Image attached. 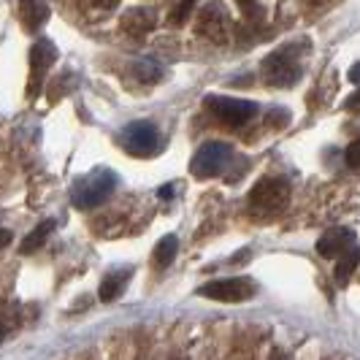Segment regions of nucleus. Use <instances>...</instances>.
I'll use <instances>...</instances> for the list:
<instances>
[{
    "label": "nucleus",
    "mask_w": 360,
    "mask_h": 360,
    "mask_svg": "<svg viewBox=\"0 0 360 360\" xmlns=\"http://www.w3.org/2000/svg\"><path fill=\"white\" fill-rule=\"evenodd\" d=\"M288 122H290V111L282 106H274L269 111V117H266V125L271 127H285Z\"/></svg>",
    "instance_id": "nucleus-18"
},
{
    "label": "nucleus",
    "mask_w": 360,
    "mask_h": 360,
    "mask_svg": "<svg viewBox=\"0 0 360 360\" xmlns=\"http://www.w3.org/2000/svg\"><path fill=\"white\" fill-rule=\"evenodd\" d=\"M158 195H160V198H171V195H174V187H171V184H165V187L158 190Z\"/></svg>",
    "instance_id": "nucleus-25"
},
{
    "label": "nucleus",
    "mask_w": 360,
    "mask_h": 360,
    "mask_svg": "<svg viewBox=\"0 0 360 360\" xmlns=\"http://www.w3.org/2000/svg\"><path fill=\"white\" fill-rule=\"evenodd\" d=\"M54 233V219H44V222H38L36 228L30 231V233L22 238V247H19V252L22 255H33L38 252L44 244H46V238Z\"/></svg>",
    "instance_id": "nucleus-14"
},
{
    "label": "nucleus",
    "mask_w": 360,
    "mask_h": 360,
    "mask_svg": "<svg viewBox=\"0 0 360 360\" xmlns=\"http://www.w3.org/2000/svg\"><path fill=\"white\" fill-rule=\"evenodd\" d=\"M241 3H244V6H247V3H255V0H241Z\"/></svg>",
    "instance_id": "nucleus-28"
},
{
    "label": "nucleus",
    "mask_w": 360,
    "mask_h": 360,
    "mask_svg": "<svg viewBox=\"0 0 360 360\" xmlns=\"http://www.w3.org/2000/svg\"><path fill=\"white\" fill-rule=\"evenodd\" d=\"M206 108L214 114L219 122L231 127L247 125L257 114V103L255 101H244V98H231V95H206Z\"/></svg>",
    "instance_id": "nucleus-6"
},
{
    "label": "nucleus",
    "mask_w": 360,
    "mask_h": 360,
    "mask_svg": "<svg viewBox=\"0 0 360 360\" xmlns=\"http://www.w3.org/2000/svg\"><path fill=\"white\" fill-rule=\"evenodd\" d=\"M171 360H184V358H179V355H176V358H171Z\"/></svg>",
    "instance_id": "nucleus-29"
},
{
    "label": "nucleus",
    "mask_w": 360,
    "mask_h": 360,
    "mask_svg": "<svg viewBox=\"0 0 360 360\" xmlns=\"http://www.w3.org/2000/svg\"><path fill=\"white\" fill-rule=\"evenodd\" d=\"M358 263H360V247H358V241H355L349 250H344V252L336 257V269H333V276H336V282H339L342 288L347 285V282H349V276L355 274Z\"/></svg>",
    "instance_id": "nucleus-13"
},
{
    "label": "nucleus",
    "mask_w": 360,
    "mask_h": 360,
    "mask_svg": "<svg viewBox=\"0 0 360 360\" xmlns=\"http://www.w3.org/2000/svg\"><path fill=\"white\" fill-rule=\"evenodd\" d=\"M176 252H179V238H176L174 233L162 236L160 241L155 244V252H152V257H155V266H158V269H168V266L174 263Z\"/></svg>",
    "instance_id": "nucleus-16"
},
{
    "label": "nucleus",
    "mask_w": 360,
    "mask_h": 360,
    "mask_svg": "<svg viewBox=\"0 0 360 360\" xmlns=\"http://www.w3.org/2000/svg\"><path fill=\"white\" fill-rule=\"evenodd\" d=\"M290 200V181L285 176H266L252 187L250 206L257 214H276L288 206Z\"/></svg>",
    "instance_id": "nucleus-4"
},
{
    "label": "nucleus",
    "mask_w": 360,
    "mask_h": 360,
    "mask_svg": "<svg viewBox=\"0 0 360 360\" xmlns=\"http://www.w3.org/2000/svg\"><path fill=\"white\" fill-rule=\"evenodd\" d=\"M3 336H6V328H3V323H0V342H3Z\"/></svg>",
    "instance_id": "nucleus-27"
},
{
    "label": "nucleus",
    "mask_w": 360,
    "mask_h": 360,
    "mask_svg": "<svg viewBox=\"0 0 360 360\" xmlns=\"http://www.w3.org/2000/svg\"><path fill=\"white\" fill-rule=\"evenodd\" d=\"M257 285L250 276H228V279H214V282H206L198 288L200 298H209V301H219V304H244L255 298Z\"/></svg>",
    "instance_id": "nucleus-5"
},
{
    "label": "nucleus",
    "mask_w": 360,
    "mask_h": 360,
    "mask_svg": "<svg viewBox=\"0 0 360 360\" xmlns=\"http://www.w3.org/2000/svg\"><path fill=\"white\" fill-rule=\"evenodd\" d=\"M54 60H57V46H54L52 41L41 38V41L33 44V49H30V71H33V76H30V98L36 95L41 76L52 68Z\"/></svg>",
    "instance_id": "nucleus-9"
},
{
    "label": "nucleus",
    "mask_w": 360,
    "mask_h": 360,
    "mask_svg": "<svg viewBox=\"0 0 360 360\" xmlns=\"http://www.w3.org/2000/svg\"><path fill=\"white\" fill-rule=\"evenodd\" d=\"M200 33L214 41H225L228 33V11L219 6V3H209L200 14Z\"/></svg>",
    "instance_id": "nucleus-10"
},
{
    "label": "nucleus",
    "mask_w": 360,
    "mask_h": 360,
    "mask_svg": "<svg viewBox=\"0 0 360 360\" xmlns=\"http://www.w3.org/2000/svg\"><path fill=\"white\" fill-rule=\"evenodd\" d=\"M130 276H133V269H130V266H125V269H117V271H108L106 276H103V282H101L98 298H101L103 304H114V301H117V298L125 292Z\"/></svg>",
    "instance_id": "nucleus-11"
},
{
    "label": "nucleus",
    "mask_w": 360,
    "mask_h": 360,
    "mask_svg": "<svg viewBox=\"0 0 360 360\" xmlns=\"http://www.w3.org/2000/svg\"><path fill=\"white\" fill-rule=\"evenodd\" d=\"M122 27L133 36H144L146 30L155 27V14L149 8H130L125 19H122Z\"/></svg>",
    "instance_id": "nucleus-15"
},
{
    "label": "nucleus",
    "mask_w": 360,
    "mask_h": 360,
    "mask_svg": "<svg viewBox=\"0 0 360 360\" xmlns=\"http://www.w3.org/2000/svg\"><path fill=\"white\" fill-rule=\"evenodd\" d=\"M344 160H347V165H349V168H358V171H360V139H355L352 144L347 146Z\"/></svg>",
    "instance_id": "nucleus-19"
},
{
    "label": "nucleus",
    "mask_w": 360,
    "mask_h": 360,
    "mask_svg": "<svg viewBox=\"0 0 360 360\" xmlns=\"http://www.w3.org/2000/svg\"><path fill=\"white\" fill-rule=\"evenodd\" d=\"M301 76H304V68L295 57V49H290V46L276 49L263 60V79L271 87H279V90L292 87V84L301 82Z\"/></svg>",
    "instance_id": "nucleus-2"
},
{
    "label": "nucleus",
    "mask_w": 360,
    "mask_h": 360,
    "mask_svg": "<svg viewBox=\"0 0 360 360\" xmlns=\"http://www.w3.org/2000/svg\"><path fill=\"white\" fill-rule=\"evenodd\" d=\"M133 73H136V79H139V82L152 84V82H158V79L162 76V68L158 65V63H152V60H141V63H136Z\"/></svg>",
    "instance_id": "nucleus-17"
},
{
    "label": "nucleus",
    "mask_w": 360,
    "mask_h": 360,
    "mask_svg": "<svg viewBox=\"0 0 360 360\" xmlns=\"http://www.w3.org/2000/svg\"><path fill=\"white\" fill-rule=\"evenodd\" d=\"M117 184H120V176L111 168H92L90 174H84V176L73 181L71 203L76 209H95L103 200L111 198Z\"/></svg>",
    "instance_id": "nucleus-1"
},
{
    "label": "nucleus",
    "mask_w": 360,
    "mask_h": 360,
    "mask_svg": "<svg viewBox=\"0 0 360 360\" xmlns=\"http://www.w3.org/2000/svg\"><path fill=\"white\" fill-rule=\"evenodd\" d=\"M344 108H347V111H355V114L360 111V84H358V90H355L349 98H347V101H344Z\"/></svg>",
    "instance_id": "nucleus-20"
},
{
    "label": "nucleus",
    "mask_w": 360,
    "mask_h": 360,
    "mask_svg": "<svg viewBox=\"0 0 360 360\" xmlns=\"http://www.w3.org/2000/svg\"><path fill=\"white\" fill-rule=\"evenodd\" d=\"M355 241H358V238H355V231H352V228L333 225L330 231H325V233L317 238V252H320V257H325V260H333V257H339L344 250H349Z\"/></svg>",
    "instance_id": "nucleus-8"
},
{
    "label": "nucleus",
    "mask_w": 360,
    "mask_h": 360,
    "mask_svg": "<svg viewBox=\"0 0 360 360\" xmlns=\"http://www.w3.org/2000/svg\"><path fill=\"white\" fill-rule=\"evenodd\" d=\"M120 141H122L127 155H133V158H149L160 146V133H158V127L152 125V122L139 120V122H130L122 130Z\"/></svg>",
    "instance_id": "nucleus-7"
},
{
    "label": "nucleus",
    "mask_w": 360,
    "mask_h": 360,
    "mask_svg": "<svg viewBox=\"0 0 360 360\" xmlns=\"http://www.w3.org/2000/svg\"><path fill=\"white\" fill-rule=\"evenodd\" d=\"M233 160V146L225 141H206L190 160V174L195 179H214Z\"/></svg>",
    "instance_id": "nucleus-3"
},
{
    "label": "nucleus",
    "mask_w": 360,
    "mask_h": 360,
    "mask_svg": "<svg viewBox=\"0 0 360 360\" xmlns=\"http://www.w3.org/2000/svg\"><path fill=\"white\" fill-rule=\"evenodd\" d=\"M193 6H195V0H184V3L179 6V11L174 14V22H179V19H187V14H190V8H193Z\"/></svg>",
    "instance_id": "nucleus-21"
},
{
    "label": "nucleus",
    "mask_w": 360,
    "mask_h": 360,
    "mask_svg": "<svg viewBox=\"0 0 360 360\" xmlns=\"http://www.w3.org/2000/svg\"><path fill=\"white\" fill-rule=\"evenodd\" d=\"M92 3H95V6H101V8H114L120 0H92Z\"/></svg>",
    "instance_id": "nucleus-24"
},
{
    "label": "nucleus",
    "mask_w": 360,
    "mask_h": 360,
    "mask_svg": "<svg viewBox=\"0 0 360 360\" xmlns=\"http://www.w3.org/2000/svg\"><path fill=\"white\" fill-rule=\"evenodd\" d=\"M11 241H14V233H11V231H6V228H0V250H3V247H8Z\"/></svg>",
    "instance_id": "nucleus-22"
},
{
    "label": "nucleus",
    "mask_w": 360,
    "mask_h": 360,
    "mask_svg": "<svg viewBox=\"0 0 360 360\" xmlns=\"http://www.w3.org/2000/svg\"><path fill=\"white\" fill-rule=\"evenodd\" d=\"M19 11H22V22L30 33H36L49 17V6L44 0H19Z\"/></svg>",
    "instance_id": "nucleus-12"
},
{
    "label": "nucleus",
    "mask_w": 360,
    "mask_h": 360,
    "mask_svg": "<svg viewBox=\"0 0 360 360\" xmlns=\"http://www.w3.org/2000/svg\"><path fill=\"white\" fill-rule=\"evenodd\" d=\"M271 360H285V352H279V349H276V352L271 355Z\"/></svg>",
    "instance_id": "nucleus-26"
},
{
    "label": "nucleus",
    "mask_w": 360,
    "mask_h": 360,
    "mask_svg": "<svg viewBox=\"0 0 360 360\" xmlns=\"http://www.w3.org/2000/svg\"><path fill=\"white\" fill-rule=\"evenodd\" d=\"M347 79H349L352 84H360V63H355V65L349 68V73H347Z\"/></svg>",
    "instance_id": "nucleus-23"
}]
</instances>
